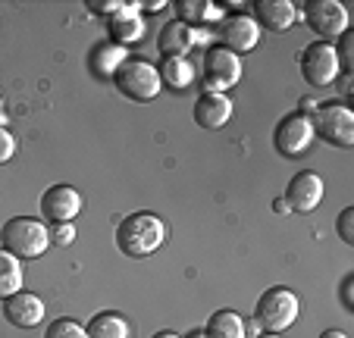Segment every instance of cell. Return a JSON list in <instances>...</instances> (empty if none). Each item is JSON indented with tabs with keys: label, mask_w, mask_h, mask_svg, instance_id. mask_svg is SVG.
<instances>
[{
	"label": "cell",
	"mask_w": 354,
	"mask_h": 338,
	"mask_svg": "<svg viewBox=\"0 0 354 338\" xmlns=\"http://www.w3.org/2000/svg\"><path fill=\"white\" fill-rule=\"evenodd\" d=\"M167 241V225L157 213L138 210L129 213L120 225H116V247L132 260H145L151 254H157Z\"/></svg>",
	"instance_id": "6da1fadb"
},
{
	"label": "cell",
	"mask_w": 354,
	"mask_h": 338,
	"mask_svg": "<svg viewBox=\"0 0 354 338\" xmlns=\"http://www.w3.org/2000/svg\"><path fill=\"white\" fill-rule=\"evenodd\" d=\"M0 247L19 260H35L50 247V229L35 216H13L0 229Z\"/></svg>",
	"instance_id": "7a4b0ae2"
},
{
	"label": "cell",
	"mask_w": 354,
	"mask_h": 338,
	"mask_svg": "<svg viewBox=\"0 0 354 338\" xmlns=\"http://www.w3.org/2000/svg\"><path fill=\"white\" fill-rule=\"evenodd\" d=\"M113 85L122 97H132L138 104H151V100L160 94V75H157V66L145 57H129L113 75Z\"/></svg>",
	"instance_id": "3957f363"
},
{
	"label": "cell",
	"mask_w": 354,
	"mask_h": 338,
	"mask_svg": "<svg viewBox=\"0 0 354 338\" xmlns=\"http://www.w3.org/2000/svg\"><path fill=\"white\" fill-rule=\"evenodd\" d=\"M254 317L267 332H276V335H279V332H286L288 326L298 319V298H295L292 288L273 285L257 298Z\"/></svg>",
	"instance_id": "277c9868"
},
{
	"label": "cell",
	"mask_w": 354,
	"mask_h": 338,
	"mask_svg": "<svg viewBox=\"0 0 354 338\" xmlns=\"http://www.w3.org/2000/svg\"><path fill=\"white\" fill-rule=\"evenodd\" d=\"M314 135L335 147H354V113L348 104H317L314 116H310Z\"/></svg>",
	"instance_id": "5b68a950"
},
{
	"label": "cell",
	"mask_w": 354,
	"mask_h": 338,
	"mask_svg": "<svg viewBox=\"0 0 354 338\" xmlns=\"http://www.w3.org/2000/svg\"><path fill=\"white\" fill-rule=\"evenodd\" d=\"M314 126H310V116L308 113H288L276 122V132H273V147L282 153V157L295 160L301 153H308V147L314 144Z\"/></svg>",
	"instance_id": "8992f818"
},
{
	"label": "cell",
	"mask_w": 354,
	"mask_h": 338,
	"mask_svg": "<svg viewBox=\"0 0 354 338\" xmlns=\"http://www.w3.org/2000/svg\"><path fill=\"white\" fill-rule=\"evenodd\" d=\"M241 82V60L232 50H226L223 44L210 47L204 53V85L207 94H223L229 88H235Z\"/></svg>",
	"instance_id": "52a82bcc"
},
{
	"label": "cell",
	"mask_w": 354,
	"mask_h": 338,
	"mask_svg": "<svg viewBox=\"0 0 354 338\" xmlns=\"http://www.w3.org/2000/svg\"><path fill=\"white\" fill-rule=\"evenodd\" d=\"M301 75L310 88H329L339 79V63H335V50L326 41H314L301 53Z\"/></svg>",
	"instance_id": "ba28073f"
},
{
	"label": "cell",
	"mask_w": 354,
	"mask_h": 338,
	"mask_svg": "<svg viewBox=\"0 0 354 338\" xmlns=\"http://www.w3.org/2000/svg\"><path fill=\"white\" fill-rule=\"evenodd\" d=\"M298 16H304L310 32L326 38V44L348 32V10L342 7L339 0H310L308 7H304V13H298Z\"/></svg>",
	"instance_id": "9c48e42d"
},
{
	"label": "cell",
	"mask_w": 354,
	"mask_h": 338,
	"mask_svg": "<svg viewBox=\"0 0 354 338\" xmlns=\"http://www.w3.org/2000/svg\"><path fill=\"white\" fill-rule=\"evenodd\" d=\"M282 200H286V207L292 213H314L323 200V179L317 173H310V169L292 176Z\"/></svg>",
	"instance_id": "30bf717a"
},
{
	"label": "cell",
	"mask_w": 354,
	"mask_h": 338,
	"mask_svg": "<svg viewBox=\"0 0 354 338\" xmlns=\"http://www.w3.org/2000/svg\"><path fill=\"white\" fill-rule=\"evenodd\" d=\"M41 213L50 223H73L82 213V194L73 185H50L41 194Z\"/></svg>",
	"instance_id": "8fae6325"
},
{
	"label": "cell",
	"mask_w": 354,
	"mask_h": 338,
	"mask_svg": "<svg viewBox=\"0 0 354 338\" xmlns=\"http://www.w3.org/2000/svg\"><path fill=\"white\" fill-rule=\"evenodd\" d=\"M220 38H223V47L239 57V53H248L257 47V41H261V26L245 13L229 16V19H223V26H220Z\"/></svg>",
	"instance_id": "7c38bea8"
},
{
	"label": "cell",
	"mask_w": 354,
	"mask_h": 338,
	"mask_svg": "<svg viewBox=\"0 0 354 338\" xmlns=\"http://www.w3.org/2000/svg\"><path fill=\"white\" fill-rule=\"evenodd\" d=\"M107 32H110V41L120 47L138 44L145 38V16L138 13V3H122L120 13L110 16Z\"/></svg>",
	"instance_id": "4fadbf2b"
},
{
	"label": "cell",
	"mask_w": 354,
	"mask_h": 338,
	"mask_svg": "<svg viewBox=\"0 0 354 338\" xmlns=\"http://www.w3.org/2000/svg\"><path fill=\"white\" fill-rule=\"evenodd\" d=\"M3 317L19 329H32L44 319V301L32 292H16L13 298L3 301Z\"/></svg>",
	"instance_id": "5bb4252c"
},
{
	"label": "cell",
	"mask_w": 354,
	"mask_h": 338,
	"mask_svg": "<svg viewBox=\"0 0 354 338\" xmlns=\"http://www.w3.org/2000/svg\"><path fill=\"white\" fill-rule=\"evenodd\" d=\"M232 116V100L226 94H201L194 100V122L201 129H223Z\"/></svg>",
	"instance_id": "9a60e30c"
},
{
	"label": "cell",
	"mask_w": 354,
	"mask_h": 338,
	"mask_svg": "<svg viewBox=\"0 0 354 338\" xmlns=\"http://www.w3.org/2000/svg\"><path fill=\"white\" fill-rule=\"evenodd\" d=\"M298 19V10L288 0H257L254 3V22L270 32H286L295 26Z\"/></svg>",
	"instance_id": "2e32d148"
},
{
	"label": "cell",
	"mask_w": 354,
	"mask_h": 338,
	"mask_svg": "<svg viewBox=\"0 0 354 338\" xmlns=\"http://www.w3.org/2000/svg\"><path fill=\"white\" fill-rule=\"evenodd\" d=\"M192 47H194V28L179 19L167 22V26L160 28V35H157V50H160V57H185Z\"/></svg>",
	"instance_id": "e0dca14e"
},
{
	"label": "cell",
	"mask_w": 354,
	"mask_h": 338,
	"mask_svg": "<svg viewBox=\"0 0 354 338\" xmlns=\"http://www.w3.org/2000/svg\"><path fill=\"white\" fill-rule=\"evenodd\" d=\"M126 60H129L126 47L113 44V41H104V44H97L91 50V60L88 63H91V73L97 75V79H113L116 69H120Z\"/></svg>",
	"instance_id": "ac0fdd59"
},
{
	"label": "cell",
	"mask_w": 354,
	"mask_h": 338,
	"mask_svg": "<svg viewBox=\"0 0 354 338\" xmlns=\"http://www.w3.org/2000/svg\"><path fill=\"white\" fill-rule=\"evenodd\" d=\"M157 75H160L163 88H173V91H185L194 82V66L185 60V57H163L160 66H157Z\"/></svg>",
	"instance_id": "d6986e66"
},
{
	"label": "cell",
	"mask_w": 354,
	"mask_h": 338,
	"mask_svg": "<svg viewBox=\"0 0 354 338\" xmlns=\"http://www.w3.org/2000/svg\"><path fill=\"white\" fill-rule=\"evenodd\" d=\"M88 338H129V323L113 310L94 313L91 323L85 326Z\"/></svg>",
	"instance_id": "ffe728a7"
},
{
	"label": "cell",
	"mask_w": 354,
	"mask_h": 338,
	"mask_svg": "<svg viewBox=\"0 0 354 338\" xmlns=\"http://www.w3.org/2000/svg\"><path fill=\"white\" fill-rule=\"evenodd\" d=\"M207 338H245V319L235 310H216L204 326Z\"/></svg>",
	"instance_id": "44dd1931"
},
{
	"label": "cell",
	"mask_w": 354,
	"mask_h": 338,
	"mask_svg": "<svg viewBox=\"0 0 354 338\" xmlns=\"http://www.w3.org/2000/svg\"><path fill=\"white\" fill-rule=\"evenodd\" d=\"M22 292V260L0 247V301Z\"/></svg>",
	"instance_id": "7402d4cb"
},
{
	"label": "cell",
	"mask_w": 354,
	"mask_h": 338,
	"mask_svg": "<svg viewBox=\"0 0 354 338\" xmlns=\"http://www.w3.org/2000/svg\"><path fill=\"white\" fill-rule=\"evenodd\" d=\"M176 10H179V22H185V26H201L207 19H220V7H214L210 0H179Z\"/></svg>",
	"instance_id": "603a6c76"
},
{
	"label": "cell",
	"mask_w": 354,
	"mask_h": 338,
	"mask_svg": "<svg viewBox=\"0 0 354 338\" xmlns=\"http://www.w3.org/2000/svg\"><path fill=\"white\" fill-rule=\"evenodd\" d=\"M44 338H88V332L75 319H54V323L47 326Z\"/></svg>",
	"instance_id": "cb8c5ba5"
},
{
	"label": "cell",
	"mask_w": 354,
	"mask_h": 338,
	"mask_svg": "<svg viewBox=\"0 0 354 338\" xmlns=\"http://www.w3.org/2000/svg\"><path fill=\"white\" fill-rule=\"evenodd\" d=\"M333 50H335V63H339V73H342V75H351V69H354V63H351L354 35L345 32V35L339 38V47H333Z\"/></svg>",
	"instance_id": "d4e9b609"
},
{
	"label": "cell",
	"mask_w": 354,
	"mask_h": 338,
	"mask_svg": "<svg viewBox=\"0 0 354 338\" xmlns=\"http://www.w3.org/2000/svg\"><path fill=\"white\" fill-rule=\"evenodd\" d=\"M335 232H339V238L345 241V245H354V207H345V210L339 213Z\"/></svg>",
	"instance_id": "484cf974"
},
{
	"label": "cell",
	"mask_w": 354,
	"mask_h": 338,
	"mask_svg": "<svg viewBox=\"0 0 354 338\" xmlns=\"http://www.w3.org/2000/svg\"><path fill=\"white\" fill-rule=\"evenodd\" d=\"M50 241H54L57 247H69L75 241V225L73 223H57L54 232H50Z\"/></svg>",
	"instance_id": "4316f807"
},
{
	"label": "cell",
	"mask_w": 354,
	"mask_h": 338,
	"mask_svg": "<svg viewBox=\"0 0 354 338\" xmlns=\"http://www.w3.org/2000/svg\"><path fill=\"white\" fill-rule=\"evenodd\" d=\"M16 153V138L7 132V126H0V166L10 163Z\"/></svg>",
	"instance_id": "83f0119b"
},
{
	"label": "cell",
	"mask_w": 354,
	"mask_h": 338,
	"mask_svg": "<svg viewBox=\"0 0 354 338\" xmlns=\"http://www.w3.org/2000/svg\"><path fill=\"white\" fill-rule=\"evenodd\" d=\"M88 10L97 16H113L122 10V0H88Z\"/></svg>",
	"instance_id": "f1b7e54d"
},
{
	"label": "cell",
	"mask_w": 354,
	"mask_h": 338,
	"mask_svg": "<svg viewBox=\"0 0 354 338\" xmlns=\"http://www.w3.org/2000/svg\"><path fill=\"white\" fill-rule=\"evenodd\" d=\"M351 288H354V276H345L342 279V304L348 310H354V298H351Z\"/></svg>",
	"instance_id": "f546056e"
},
{
	"label": "cell",
	"mask_w": 354,
	"mask_h": 338,
	"mask_svg": "<svg viewBox=\"0 0 354 338\" xmlns=\"http://www.w3.org/2000/svg\"><path fill=\"white\" fill-rule=\"evenodd\" d=\"M320 338H348V332H342V329H326Z\"/></svg>",
	"instance_id": "4dcf8cb0"
},
{
	"label": "cell",
	"mask_w": 354,
	"mask_h": 338,
	"mask_svg": "<svg viewBox=\"0 0 354 338\" xmlns=\"http://www.w3.org/2000/svg\"><path fill=\"white\" fill-rule=\"evenodd\" d=\"M273 207H276V213H286V210H288V207H286V200H279V198L273 200Z\"/></svg>",
	"instance_id": "1f68e13d"
},
{
	"label": "cell",
	"mask_w": 354,
	"mask_h": 338,
	"mask_svg": "<svg viewBox=\"0 0 354 338\" xmlns=\"http://www.w3.org/2000/svg\"><path fill=\"white\" fill-rule=\"evenodd\" d=\"M154 338H179L176 332H154Z\"/></svg>",
	"instance_id": "d6a6232c"
},
{
	"label": "cell",
	"mask_w": 354,
	"mask_h": 338,
	"mask_svg": "<svg viewBox=\"0 0 354 338\" xmlns=\"http://www.w3.org/2000/svg\"><path fill=\"white\" fill-rule=\"evenodd\" d=\"M3 120H7V116H3V94H0V126H3Z\"/></svg>",
	"instance_id": "836d02e7"
},
{
	"label": "cell",
	"mask_w": 354,
	"mask_h": 338,
	"mask_svg": "<svg viewBox=\"0 0 354 338\" xmlns=\"http://www.w3.org/2000/svg\"><path fill=\"white\" fill-rule=\"evenodd\" d=\"M257 338H279V335H276V332H261Z\"/></svg>",
	"instance_id": "e575fe53"
},
{
	"label": "cell",
	"mask_w": 354,
	"mask_h": 338,
	"mask_svg": "<svg viewBox=\"0 0 354 338\" xmlns=\"http://www.w3.org/2000/svg\"><path fill=\"white\" fill-rule=\"evenodd\" d=\"M185 338H207L204 332H192V335H185Z\"/></svg>",
	"instance_id": "d590c367"
}]
</instances>
